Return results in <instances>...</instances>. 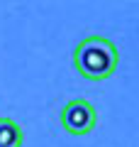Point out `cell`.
<instances>
[{"instance_id": "1", "label": "cell", "mask_w": 139, "mask_h": 147, "mask_svg": "<svg viewBox=\"0 0 139 147\" xmlns=\"http://www.w3.org/2000/svg\"><path fill=\"white\" fill-rule=\"evenodd\" d=\"M120 64V52L112 39L88 34L73 49V66L86 81H108Z\"/></svg>"}, {"instance_id": "2", "label": "cell", "mask_w": 139, "mask_h": 147, "mask_svg": "<svg viewBox=\"0 0 139 147\" xmlns=\"http://www.w3.org/2000/svg\"><path fill=\"white\" fill-rule=\"evenodd\" d=\"M61 127L71 135H88L98 125V110L90 100L86 98H73L61 108Z\"/></svg>"}, {"instance_id": "3", "label": "cell", "mask_w": 139, "mask_h": 147, "mask_svg": "<svg viewBox=\"0 0 139 147\" xmlns=\"http://www.w3.org/2000/svg\"><path fill=\"white\" fill-rule=\"evenodd\" d=\"M25 132L12 118H0V147H22Z\"/></svg>"}]
</instances>
